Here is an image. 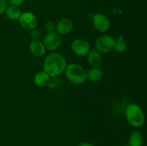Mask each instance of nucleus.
<instances>
[{"instance_id": "nucleus-1", "label": "nucleus", "mask_w": 147, "mask_h": 146, "mask_svg": "<svg viewBox=\"0 0 147 146\" xmlns=\"http://www.w3.org/2000/svg\"><path fill=\"white\" fill-rule=\"evenodd\" d=\"M67 62L65 58L59 53L54 52L48 54L45 60L44 71L50 77H57L60 75L65 70Z\"/></svg>"}, {"instance_id": "nucleus-2", "label": "nucleus", "mask_w": 147, "mask_h": 146, "mask_svg": "<svg viewBox=\"0 0 147 146\" xmlns=\"http://www.w3.org/2000/svg\"><path fill=\"white\" fill-rule=\"evenodd\" d=\"M65 76L70 82L75 84H82L87 80V73L81 65L72 63L66 67Z\"/></svg>"}, {"instance_id": "nucleus-3", "label": "nucleus", "mask_w": 147, "mask_h": 146, "mask_svg": "<svg viewBox=\"0 0 147 146\" xmlns=\"http://www.w3.org/2000/svg\"><path fill=\"white\" fill-rule=\"evenodd\" d=\"M126 118L134 127H140L145 122V116L142 107L136 104H130L126 109Z\"/></svg>"}, {"instance_id": "nucleus-4", "label": "nucleus", "mask_w": 147, "mask_h": 146, "mask_svg": "<svg viewBox=\"0 0 147 146\" xmlns=\"http://www.w3.org/2000/svg\"><path fill=\"white\" fill-rule=\"evenodd\" d=\"M116 40L109 35H103L99 37L95 43L96 50L100 54L109 53L114 49Z\"/></svg>"}, {"instance_id": "nucleus-5", "label": "nucleus", "mask_w": 147, "mask_h": 146, "mask_svg": "<svg viewBox=\"0 0 147 146\" xmlns=\"http://www.w3.org/2000/svg\"><path fill=\"white\" fill-rule=\"evenodd\" d=\"M62 44L61 36L57 32L48 33L45 37L43 40V44L46 50L49 51H54L60 47Z\"/></svg>"}, {"instance_id": "nucleus-6", "label": "nucleus", "mask_w": 147, "mask_h": 146, "mask_svg": "<svg viewBox=\"0 0 147 146\" xmlns=\"http://www.w3.org/2000/svg\"><path fill=\"white\" fill-rule=\"evenodd\" d=\"M93 24L95 29L100 32H106L111 28V21L109 17L101 13H98L93 16Z\"/></svg>"}, {"instance_id": "nucleus-7", "label": "nucleus", "mask_w": 147, "mask_h": 146, "mask_svg": "<svg viewBox=\"0 0 147 146\" xmlns=\"http://www.w3.org/2000/svg\"><path fill=\"white\" fill-rule=\"evenodd\" d=\"M19 21L22 27L27 30H32L35 29L38 25V19L37 17L32 12L22 13Z\"/></svg>"}, {"instance_id": "nucleus-8", "label": "nucleus", "mask_w": 147, "mask_h": 146, "mask_svg": "<svg viewBox=\"0 0 147 146\" xmlns=\"http://www.w3.org/2000/svg\"><path fill=\"white\" fill-rule=\"evenodd\" d=\"M71 50L76 55L83 57L88 54L90 50V45L88 42L83 39H77L71 44Z\"/></svg>"}, {"instance_id": "nucleus-9", "label": "nucleus", "mask_w": 147, "mask_h": 146, "mask_svg": "<svg viewBox=\"0 0 147 146\" xmlns=\"http://www.w3.org/2000/svg\"><path fill=\"white\" fill-rule=\"evenodd\" d=\"M73 28V22L70 19L64 18L60 19L56 24L55 30L60 35H65L70 33Z\"/></svg>"}, {"instance_id": "nucleus-10", "label": "nucleus", "mask_w": 147, "mask_h": 146, "mask_svg": "<svg viewBox=\"0 0 147 146\" xmlns=\"http://www.w3.org/2000/svg\"><path fill=\"white\" fill-rule=\"evenodd\" d=\"M29 49L30 52L37 57H42L46 52V49L44 44L39 40L32 41L29 46Z\"/></svg>"}, {"instance_id": "nucleus-11", "label": "nucleus", "mask_w": 147, "mask_h": 146, "mask_svg": "<svg viewBox=\"0 0 147 146\" xmlns=\"http://www.w3.org/2000/svg\"><path fill=\"white\" fill-rule=\"evenodd\" d=\"M88 62L92 67H98L102 63V56L96 50H90L87 54Z\"/></svg>"}, {"instance_id": "nucleus-12", "label": "nucleus", "mask_w": 147, "mask_h": 146, "mask_svg": "<svg viewBox=\"0 0 147 146\" xmlns=\"http://www.w3.org/2000/svg\"><path fill=\"white\" fill-rule=\"evenodd\" d=\"M86 73H87V80L93 82H97L100 81L103 77V70L99 67H92L88 71L86 72Z\"/></svg>"}, {"instance_id": "nucleus-13", "label": "nucleus", "mask_w": 147, "mask_h": 146, "mask_svg": "<svg viewBox=\"0 0 147 146\" xmlns=\"http://www.w3.org/2000/svg\"><path fill=\"white\" fill-rule=\"evenodd\" d=\"M50 77L45 71H41L36 74L34 78V82L38 87H45L50 82Z\"/></svg>"}, {"instance_id": "nucleus-14", "label": "nucleus", "mask_w": 147, "mask_h": 146, "mask_svg": "<svg viewBox=\"0 0 147 146\" xmlns=\"http://www.w3.org/2000/svg\"><path fill=\"white\" fill-rule=\"evenodd\" d=\"M144 141L143 135L140 131L135 130L129 137V145L131 146H142Z\"/></svg>"}, {"instance_id": "nucleus-15", "label": "nucleus", "mask_w": 147, "mask_h": 146, "mask_svg": "<svg viewBox=\"0 0 147 146\" xmlns=\"http://www.w3.org/2000/svg\"><path fill=\"white\" fill-rule=\"evenodd\" d=\"M6 14L7 17L11 20H19L22 14V11L18 7L15 6H10L7 7L6 9Z\"/></svg>"}, {"instance_id": "nucleus-16", "label": "nucleus", "mask_w": 147, "mask_h": 146, "mask_svg": "<svg viewBox=\"0 0 147 146\" xmlns=\"http://www.w3.org/2000/svg\"><path fill=\"white\" fill-rule=\"evenodd\" d=\"M115 51L119 53H123L126 51L127 50V45H126V42L124 41V39L122 36H120L117 38V40L115 42L114 49Z\"/></svg>"}, {"instance_id": "nucleus-17", "label": "nucleus", "mask_w": 147, "mask_h": 146, "mask_svg": "<svg viewBox=\"0 0 147 146\" xmlns=\"http://www.w3.org/2000/svg\"><path fill=\"white\" fill-rule=\"evenodd\" d=\"M30 37L31 38L32 41H35V40H39V39L41 37V32L40 30L37 29H34L30 30Z\"/></svg>"}, {"instance_id": "nucleus-18", "label": "nucleus", "mask_w": 147, "mask_h": 146, "mask_svg": "<svg viewBox=\"0 0 147 146\" xmlns=\"http://www.w3.org/2000/svg\"><path fill=\"white\" fill-rule=\"evenodd\" d=\"M56 25L53 21H48L45 24V29L48 33L54 32L55 31Z\"/></svg>"}, {"instance_id": "nucleus-19", "label": "nucleus", "mask_w": 147, "mask_h": 146, "mask_svg": "<svg viewBox=\"0 0 147 146\" xmlns=\"http://www.w3.org/2000/svg\"><path fill=\"white\" fill-rule=\"evenodd\" d=\"M7 8V7L6 0H0V15L5 12Z\"/></svg>"}, {"instance_id": "nucleus-20", "label": "nucleus", "mask_w": 147, "mask_h": 146, "mask_svg": "<svg viewBox=\"0 0 147 146\" xmlns=\"http://www.w3.org/2000/svg\"><path fill=\"white\" fill-rule=\"evenodd\" d=\"M9 3L12 6H15V7H20V6L22 5L24 3L25 0H9Z\"/></svg>"}, {"instance_id": "nucleus-21", "label": "nucleus", "mask_w": 147, "mask_h": 146, "mask_svg": "<svg viewBox=\"0 0 147 146\" xmlns=\"http://www.w3.org/2000/svg\"><path fill=\"white\" fill-rule=\"evenodd\" d=\"M78 146H94V145L90 143H80Z\"/></svg>"}, {"instance_id": "nucleus-22", "label": "nucleus", "mask_w": 147, "mask_h": 146, "mask_svg": "<svg viewBox=\"0 0 147 146\" xmlns=\"http://www.w3.org/2000/svg\"><path fill=\"white\" fill-rule=\"evenodd\" d=\"M126 146H131L130 145H126Z\"/></svg>"}]
</instances>
